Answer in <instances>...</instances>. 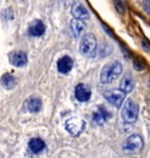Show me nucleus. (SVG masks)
<instances>
[{
    "label": "nucleus",
    "mask_w": 150,
    "mask_h": 158,
    "mask_svg": "<svg viewBox=\"0 0 150 158\" xmlns=\"http://www.w3.org/2000/svg\"><path fill=\"white\" fill-rule=\"evenodd\" d=\"M105 98L109 102L110 104H113L114 107L121 108L123 104V101L126 98V94L120 89H110V90L105 91Z\"/></svg>",
    "instance_id": "nucleus-5"
},
{
    "label": "nucleus",
    "mask_w": 150,
    "mask_h": 158,
    "mask_svg": "<svg viewBox=\"0 0 150 158\" xmlns=\"http://www.w3.org/2000/svg\"><path fill=\"white\" fill-rule=\"evenodd\" d=\"M0 83L2 87H5L6 89H13L17 85V80L12 74H4L0 80Z\"/></svg>",
    "instance_id": "nucleus-16"
},
{
    "label": "nucleus",
    "mask_w": 150,
    "mask_h": 158,
    "mask_svg": "<svg viewBox=\"0 0 150 158\" xmlns=\"http://www.w3.org/2000/svg\"><path fill=\"white\" fill-rule=\"evenodd\" d=\"M28 148L33 153H39L46 148V144L41 138H32L28 143Z\"/></svg>",
    "instance_id": "nucleus-15"
},
{
    "label": "nucleus",
    "mask_w": 150,
    "mask_h": 158,
    "mask_svg": "<svg viewBox=\"0 0 150 158\" xmlns=\"http://www.w3.org/2000/svg\"><path fill=\"white\" fill-rule=\"evenodd\" d=\"M45 31L46 27L41 20H34L28 25V34L31 36H41Z\"/></svg>",
    "instance_id": "nucleus-10"
},
{
    "label": "nucleus",
    "mask_w": 150,
    "mask_h": 158,
    "mask_svg": "<svg viewBox=\"0 0 150 158\" xmlns=\"http://www.w3.org/2000/svg\"><path fill=\"white\" fill-rule=\"evenodd\" d=\"M66 130L71 134V135L76 136L79 134H81L82 131L86 128V123L84 121H82L81 118H78V117H72L68 121H66Z\"/></svg>",
    "instance_id": "nucleus-6"
},
{
    "label": "nucleus",
    "mask_w": 150,
    "mask_h": 158,
    "mask_svg": "<svg viewBox=\"0 0 150 158\" xmlns=\"http://www.w3.org/2000/svg\"><path fill=\"white\" fill-rule=\"evenodd\" d=\"M134 68H135L136 70H142V69L144 68V64H143V62H142L139 59H136V60L134 61Z\"/></svg>",
    "instance_id": "nucleus-18"
},
{
    "label": "nucleus",
    "mask_w": 150,
    "mask_h": 158,
    "mask_svg": "<svg viewBox=\"0 0 150 158\" xmlns=\"http://www.w3.org/2000/svg\"><path fill=\"white\" fill-rule=\"evenodd\" d=\"M69 26H71V31H72V34L74 38H79L81 35V33L84 32V29L86 28L84 21L78 20V19H73Z\"/></svg>",
    "instance_id": "nucleus-14"
},
{
    "label": "nucleus",
    "mask_w": 150,
    "mask_h": 158,
    "mask_svg": "<svg viewBox=\"0 0 150 158\" xmlns=\"http://www.w3.org/2000/svg\"><path fill=\"white\" fill-rule=\"evenodd\" d=\"M134 87H135V81H134L133 76L130 74H124V76L121 80V83H120V90L127 94V93L133 91Z\"/></svg>",
    "instance_id": "nucleus-11"
},
{
    "label": "nucleus",
    "mask_w": 150,
    "mask_h": 158,
    "mask_svg": "<svg viewBox=\"0 0 150 158\" xmlns=\"http://www.w3.org/2000/svg\"><path fill=\"white\" fill-rule=\"evenodd\" d=\"M26 104H27L28 111H31V113H38V111H40L41 106H42L41 100L38 98V97H31Z\"/></svg>",
    "instance_id": "nucleus-17"
},
{
    "label": "nucleus",
    "mask_w": 150,
    "mask_h": 158,
    "mask_svg": "<svg viewBox=\"0 0 150 158\" xmlns=\"http://www.w3.org/2000/svg\"><path fill=\"white\" fill-rule=\"evenodd\" d=\"M115 7L120 13H124V11H126V7H124V4L122 1H115Z\"/></svg>",
    "instance_id": "nucleus-19"
},
{
    "label": "nucleus",
    "mask_w": 150,
    "mask_h": 158,
    "mask_svg": "<svg viewBox=\"0 0 150 158\" xmlns=\"http://www.w3.org/2000/svg\"><path fill=\"white\" fill-rule=\"evenodd\" d=\"M143 148V138L139 135H131L124 141L122 150L126 155H135L139 153Z\"/></svg>",
    "instance_id": "nucleus-3"
},
{
    "label": "nucleus",
    "mask_w": 150,
    "mask_h": 158,
    "mask_svg": "<svg viewBox=\"0 0 150 158\" xmlns=\"http://www.w3.org/2000/svg\"><path fill=\"white\" fill-rule=\"evenodd\" d=\"M72 14L74 15L75 19L81 20V21L88 20L89 18H90V14H89V11L87 10V7H86L84 4H81L80 1H76V2L73 4Z\"/></svg>",
    "instance_id": "nucleus-7"
},
{
    "label": "nucleus",
    "mask_w": 150,
    "mask_h": 158,
    "mask_svg": "<svg viewBox=\"0 0 150 158\" xmlns=\"http://www.w3.org/2000/svg\"><path fill=\"white\" fill-rule=\"evenodd\" d=\"M143 7H144L145 11L150 14V1H144V2H143Z\"/></svg>",
    "instance_id": "nucleus-20"
},
{
    "label": "nucleus",
    "mask_w": 150,
    "mask_h": 158,
    "mask_svg": "<svg viewBox=\"0 0 150 158\" xmlns=\"http://www.w3.org/2000/svg\"><path fill=\"white\" fill-rule=\"evenodd\" d=\"M97 51L96 47V39L93 34H86L82 36V39L80 41V52L84 56L94 57Z\"/></svg>",
    "instance_id": "nucleus-2"
},
{
    "label": "nucleus",
    "mask_w": 150,
    "mask_h": 158,
    "mask_svg": "<svg viewBox=\"0 0 150 158\" xmlns=\"http://www.w3.org/2000/svg\"><path fill=\"white\" fill-rule=\"evenodd\" d=\"M122 63L117 60L110 61L103 66L100 72V81L101 83H110L121 75L122 73Z\"/></svg>",
    "instance_id": "nucleus-1"
},
{
    "label": "nucleus",
    "mask_w": 150,
    "mask_h": 158,
    "mask_svg": "<svg viewBox=\"0 0 150 158\" xmlns=\"http://www.w3.org/2000/svg\"><path fill=\"white\" fill-rule=\"evenodd\" d=\"M10 62L15 67H24L27 63V55L22 51H14L8 55Z\"/></svg>",
    "instance_id": "nucleus-8"
},
{
    "label": "nucleus",
    "mask_w": 150,
    "mask_h": 158,
    "mask_svg": "<svg viewBox=\"0 0 150 158\" xmlns=\"http://www.w3.org/2000/svg\"><path fill=\"white\" fill-rule=\"evenodd\" d=\"M149 85H150V81H149Z\"/></svg>",
    "instance_id": "nucleus-22"
},
{
    "label": "nucleus",
    "mask_w": 150,
    "mask_h": 158,
    "mask_svg": "<svg viewBox=\"0 0 150 158\" xmlns=\"http://www.w3.org/2000/svg\"><path fill=\"white\" fill-rule=\"evenodd\" d=\"M109 117H110V114H109V111L107 110L106 108L103 107H100L97 109V111H95L93 114V121H95L97 124L105 123Z\"/></svg>",
    "instance_id": "nucleus-13"
},
{
    "label": "nucleus",
    "mask_w": 150,
    "mask_h": 158,
    "mask_svg": "<svg viewBox=\"0 0 150 158\" xmlns=\"http://www.w3.org/2000/svg\"><path fill=\"white\" fill-rule=\"evenodd\" d=\"M92 96V91L88 85L80 83L75 87V97L80 102H87Z\"/></svg>",
    "instance_id": "nucleus-9"
},
{
    "label": "nucleus",
    "mask_w": 150,
    "mask_h": 158,
    "mask_svg": "<svg viewBox=\"0 0 150 158\" xmlns=\"http://www.w3.org/2000/svg\"><path fill=\"white\" fill-rule=\"evenodd\" d=\"M137 116H139L137 103L133 100H129L126 102V104L122 108V113H121V117L123 121L127 123H133L137 119Z\"/></svg>",
    "instance_id": "nucleus-4"
},
{
    "label": "nucleus",
    "mask_w": 150,
    "mask_h": 158,
    "mask_svg": "<svg viewBox=\"0 0 150 158\" xmlns=\"http://www.w3.org/2000/svg\"><path fill=\"white\" fill-rule=\"evenodd\" d=\"M142 46L144 47L147 52H150V45H148V42H147L145 40H143V41H142Z\"/></svg>",
    "instance_id": "nucleus-21"
},
{
    "label": "nucleus",
    "mask_w": 150,
    "mask_h": 158,
    "mask_svg": "<svg viewBox=\"0 0 150 158\" xmlns=\"http://www.w3.org/2000/svg\"><path fill=\"white\" fill-rule=\"evenodd\" d=\"M73 68V60L69 56H63L58 61V70L61 74H67Z\"/></svg>",
    "instance_id": "nucleus-12"
}]
</instances>
